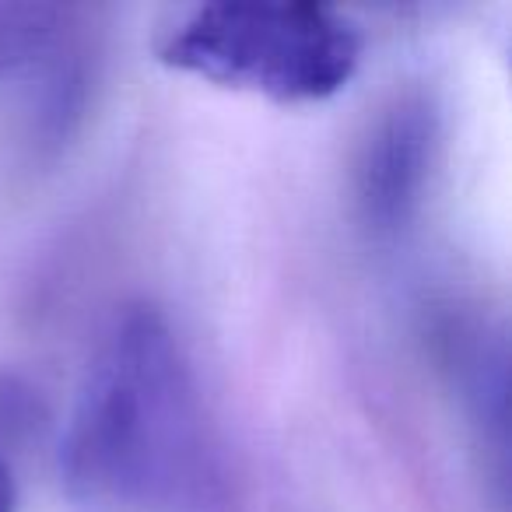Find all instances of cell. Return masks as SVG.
Listing matches in <instances>:
<instances>
[{
	"instance_id": "1",
	"label": "cell",
	"mask_w": 512,
	"mask_h": 512,
	"mask_svg": "<svg viewBox=\"0 0 512 512\" xmlns=\"http://www.w3.org/2000/svg\"><path fill=\"white\" fill-rule=\"evenodd\" d=\"M78 512H218L225 463L193 365L162 309L137 302L106 327L60 439Z\"/></svg>"
},
{
	"instance_id": "2",
	"label": "cell",
	"mask_w": 512,
	"mask_h": 512,
	"mask_svg": "<svg viewBox=\"0 0 512 512\" xmlns=\"http://www.w3.org/2000/svg\"><path fill=\"white\" fill-rule=\"evenodd\" d=\"M362 32L316 4L221 0L179 11L158 39V60L190 78L278 106L334 99L362 64Z\"/></svg>"
},
{
	"instance_id": "3",
	"label": "cell",
	"mask_w": 512,
	"mask_h": 512,
	"mask_svg": "<svg viewBox=\"0 0 512 512\" xmlns=\"http://www.w3.org/2000/svg\"><path fill=\"white\" fill-rule=\"evenodd\" d=\"M439 155V116L425 95H397L355 158V204L372 235H400L425 204Z\"/></svg>"
},
{
	"instance_id": "4",
	"label": "cell",
	"mask_w": 512,
	"mask_h": 512,
	"mask_svg": "<svg viewBox=\"0 0 512 512\" xmlns=\"http://www.w3.org/2000/svg\"><path fill=\"white\" fill-rule=\"evenodd\" d=\"M53 32V11L0 8V74L32 60Z\"/></svg>"
},
{
	"instance_id": "5",
	"label": "cell",
	"mask_w": 512,
	"mask_h": 512,
	"mask_svg": "<svg viewBox=\"0 0 512 512\" xmlns=\"http://www.w3.org/2000/svg\"><path fill=\"white\" fill-rule=\"evenodd\" d=\"M18 505V488H15V477H11V467L0 460V512H15Z\"/></svg>"
}]
</instances>
